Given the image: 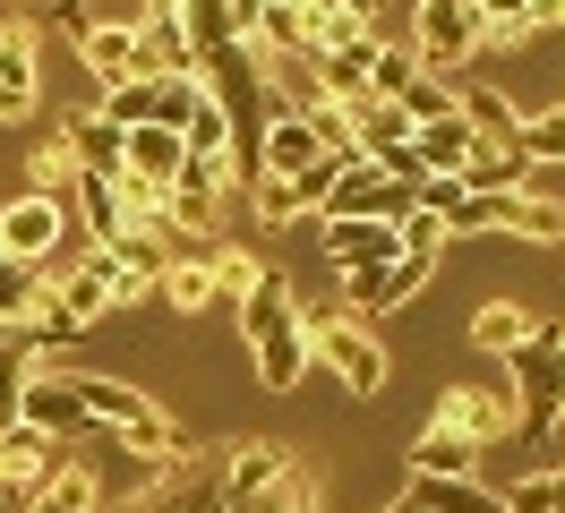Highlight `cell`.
Listing matches in <instances>:
<instances>
[{
	"label": "cell",
	"mask_w": 565,
	"mask_h": 513,
	"mask_svg": "<svg viewBox=\"0 0 565 513\" xmlns=\"http://www.w3.org/2000/svg\"><path fill=\"white\" fill-rule=\"evenodd\" d=\"M300 43H309V61H369L386 43V26L369 9H352V0H309L300 9Z\"/></svg>",
	"instance_id": "cell-6"
},
{
	"label": "cell",
	"mask_w": 565,
	"mask_h": 513,
	"mask_svg": "<svg viewBox=\"0 0 565 513\" xmlns=\"http://www.w3.org/2000/svg\"><path fill=\"white\" fill-rule=\"evenodd\" d=\"M43 95V61H35V26L0 18V120H26Z\"/></svg>",
	"instance_id": "cell-13"
},
{
	"label": "cell",
	"mask_w": 565,
	"mask_h": 513,
	"mask_svg": "<svg viewBox=\"0 0 565 513\" xmlns=\"http://www.w3.org/2000/svg\"><path fill=\"white\" fill-rule=\"evenodd\" d=\"M455 111H462V129L480 137V146H497V154H523V111L497 95V86H455Z\"/></svg>",
	"instance_id": "cell-15"
},
{
	"label": "cell",
	"mask_w": 565,
	"mask_h": 513,
	"mask_svg": "<svg viewBox=\"0 0 565 513\" xmlns=\"http://www.w3.org/2000/svg\"><path fill=\"white\" fill-rule=\"evenodd\" d=\"M61 137H70V163L86 171V180H120V146H129V137L111 129L95 103H86V111H77V120H70Z\"/></svg>",
	"instance_id": "cell-19"
},
{
	"label": "cell",
	"mask_w": 565,
	"mask_h": 513,
	"mask_svg": "<svg viewBox=\"0 0 565 513\" xmlns=\"http://www.w3.org/2000/svg\"><path fill=\"white\" fill-rule=\"evenodd\" d=\"M26 513H104V479L86 471V462H52L43 488L26 496Z\"/></svg>",
	"instance_id": "cell-21"
},
{
	"label": "cell",
	"mask_w": 565,
	"mask_h": 513,
	"mask_svg": "<svg viewBox=\"0 0 565 513\" xmlns=\"http://www.w3.org/2000/svg\"><path fill=\"white\" fill-rule=\"evenodd\" d=\"M86 266L104 274V300L111 308H129V300H146V291L163 282V239H154V232H129L120 248H95Z\"/></svg>",
	"instance_id": "cell-10"
},
{
	"label": "cell",
	"mask_w": 565,
	"mask_h": 513,
	"mask_svg": "<svg viewBox=\"0 0 565 513\" xmlns=\"http://www.w3.org/2000/svg\"><path fill=\"white\" fill-rule=\"evenodd\" d=\"M206 274H214V300H232V308H241V300H248V291H257V282H266V274H275V266H266V257H248V248H232V239H223Z\"/></svg>",
	"instance_id": "cell-28"
},
{
	"label": "cell",
	"mask_w": 565,
	"mask_h": 513,
	"mask_svg": "<svg viewBox=\"0 0 565 513\" xmlns=\"http://www.w3.org/2000/svg\"><path fill=\"white\" fill-rule=\"evenodd\" d=\"M412 77H420V61H412L403 43H377V61H369V95H377V103H403Z\"/></svg>",
	"instance_id": "cell-32"
},
{
	"label": "cell",
	"mask_w": 565,
	"mask_h": 513,
	"mask_svg": "<svg viewBox=\"0 0 565 513\" xmlns=\"http://www.w3.org/2000/svg\"><path fill=\"white\" fill-rule=\"evenodd\" d=\"M480 34H489V52H523L531 34H540V18H531V9H505V0H480Z\"/></svg>",
	"instance_id": "cell-31"
},
{
	"label": "cell",
	"mask_w": 565,
	"mask_h": 513,
	"mask_svg": "<svg viewBox=\"0 0 565 513\" xmlns=\"http://www.w3.org/2000/svg\"><path fill=\"white\" fill-rule=\"evenodd\" d=\"M43 291H52V274H35V266H9V257H0V325H26V334H35V308H43Z\"/></svg>",
	"instance_id": "cell-27"
},
{
	"label": "cell",
	"mask_w": 565,
	"mask_h": 513,
	"mask_svg": "<svg viewBox=\"0 0 565 513\" xmlns=\"http://www.w3.org/2000/svg\"><path fill=\"white\" fill-rule=\"evenodd\" d=\"M394 505L403 513H505V496H497L489 479H412Z\"/></svg>",
	"instance_id": "cell-17"
},
{
	"label": "cell",
	"mask_w": 565,
	"mask_h": 513,
	"mask_svg": "<svg viewBox=\"0 0 565 513\" xmlns=\"http://www.w3.org/2000/svg\"><path fill=\"white\" fill-rule=\"evenodd\" d=\"M61 232H70V214L52 197H9L0 205V257L9 266H52V248H61Z\"/></svg>",
	"instance_id": "cell-9"
},
{
	"label": "cell",
	"mask_w": 565,
	"mask_h": 513,
	"mask_svg": "<svg viewBox=\"0 0 565 513\" xmlns=\"http://www.w3.org/2000/svg\"><path fill=\"white\" fill-rule=\"evenodd\" d=\"M428 428H446L462 445H497V437H514V394L505 385H446Z\"/></svg>",
	"instance_id": "cell-8"
},
{
	"label": "cell",
	"mask_w": 565,
	"mask_h": 513,
	"mask_svg": "<svg viewBox=\"0 0 565 513\" xmlns=\"http://www.w3.org/2000/svg\"><path fill=\"white\" fill-rule=\"evenodd\" d=\"M455 86L462 77H412V86H403V103H394V111H403V120H412V129H428V120H446V111H455Z\"/></svg>",
	"instance_id": "cell-30"
},
{
	"label": "cell",
	"mask_w": 565,
	"mask_h": 513,
	"mask_svg": "<svg viewBox=\"0 0 565 513\" xmlns=\"http://www.w3.org/2000/svg\"><path fill=\"white\" fill-rule=\"evenodd\" d=\"M505 513H565V462L540 471V479H523V488L505 496Z\"/></svg>",
	"instance_id": "cell-36"
},
{
	"label": "cell",
	"mask_w": 565,
	"mask_h": 513,
	"mask_svg": "<svg viewBox=\"0 0 565 513\" xmlns=\"http://www.w3.org/2000/svg\"><path fill=\"white\" fill-rule=\"evenodd\" d=\"M241 342H248V376H257L266 394H291V385L309 376V308L291 300L282 274H266L241 300Z\"/></svg>",
	"instance_id": "cell-1"
},
{
	"label": "cell",
	"mask_w": 565,
	"mask_h": 513,
	"mask_svg": "<svg viewBox=\"0 0 565 513\" xmlns=\"http://www.w3.org/2000/svg\"><path fill=\"white\" fill-rule=\"evenodd\" d=\"M505 368H514V445L523 453H548L565 419V342L557 325H531L514 351H505Z\"/></svg>",
	"instance_id": "cell-2"
},
{
	"label": "cell",
	"mask_w": 565,
	"mask_h": 513,
	"mask_svg": "<svg viewBox=\"0 0 565 513\" xmlns=\"http://www.w3.org/2000/svg\"><path fill=\"white\" fill-rule=\"evenodd\" d=\"M412 479H480V445L446 437V428H420L412 437Z\"/></svg>",
	"instance_id": "cell-24"
},
{
	"label": "cell",
	"mask_w": 565,
	"mask_h": 513,
	"mask_svg": "<svg viewBox=\"0 0 565 513\" xmlns=\"http://www.w3.org/2000/svg\"><path fill=\"white\" fill-rule=\"evenodd\" d=\"M412 163H420V180H455V171L471 163V129H462V111L412 129Z\"/></svg>",
	"instance_id": "cell-22"
},
{
	"label": "cell",
	"mask_w": 565,
	"mask_h": 513,
	"mask_svg": "<svg viewBox=\"0 0 565 513\" xmlns=\"http://www.w3.org/2000/svg\"><path fill=\"white\" fill-rule=\"evenodd\" d=\"M394 232H403V257H420V266H437V248H446V232H437V214H420V205H412V214H403Z\"/></svg>",
	"instance_id": "cell-37"
},
{
	"label": "cell",
	"mask_w": 565,
	"mask_h": 513,
	"mask_svg": "<svg viewBox=\"0 0 565 513\" xmlns=\"http://www.w3.org/2000/svg\"><path fill=\"white\" fill-rule=\"evenodd\" d=\"M318 232H326L334 274H352V266H394V257H403V232H394V223H318Z\"/></svg>",
	"instance_id": "cell-16"
},
{
	"label": "cell",
	"mask_w": 565,
	"mask_h": 513,
	"mask_svg": "<svg viewBox=\"0 0 565 513\" xmlns=\"http://www.w3.org/2000/svg\"><path fill=\"white\" fill-rule=\"evenodd\" d=\"M318 154H343V146H326V137H318V120L266 111V137H257V180H300V171L318 163Z\"/></svg>",
	"instance_id": "cell-12"
},
{
	"label": "cell",
	"mask_w": 565,
	"mask_h": 513,
	"mask_svg": "<svg viewBox=\"0 0 565 513\" xmlns=\"http://www.w3.org/2000/svg\"><path fill=\"white\" fill-rule=\"evenodd\" d=\"M523 163H565V103L540 111V120H523Z\"/></svg>",
	"instance_id": "cell-35"
},
{
	"label": "cell",
	"mask_w": 565,
	"mask_h": 513,
	"mask_svg": "<svg viewBox=\"0 0 565 513\" xmlns=\"http://www.w3.org/2000/svg\"><path fill=\"white\" fill-rule=\"evenodd\" d=\"M257 223H266V232H291V223H300V205H291L282 180H257Z\"/></svg>",
	"instance_id": "cell-39"
},
{
	"label": "cell",
	"mask_w": 565,
	"mask_h": 513,
	"mask_svg": "<svg viewBox=\"0 0 565 513\" xmlns=\"http://www.w3.org/2000/svg\"><path fill=\"white\" fill-rule=\"evenodd\" d=\"M497 232L514 239H565V205L548 189H497Z\"/></svg>",
	"instance_id": "cell-20"
},
{
	"label": "cell",
	"mask_w": 565,
	"mask_h": 513,
	"mask_svg": "<svg viewBox=\"0 0 565 513\" xmlns=\"http://www.w3.org/2000/svg\"><path fill=\"white\" fill-rule=\"evenodd\" d=\"M437 266H420V257H394V266H352L343 274V317H386V308L420 300V282Z\"/></svg>",
	"instance_id": "cell-11"
},
{
	"label": "cell",
	"mask_w": 565,
	"mask_h": 513,
	"mask_svg": "<svg viewBox=\"0 0 565 513\" xmlns=\"http://www.w3.org/2000/svg\"><path fill=\"white\" fill-rule=\"evenodd\" d=\"M343 171H352V154H318V163L300 171V180H282V189H291V205H300V214H309V205L326 214V197H334V180H343Z\"/></svg>",
	"instance_id": "cell-33"
},
{
	"label": "cell",
	"mask_w": 565,
	"mask_h": 513,
	"mask_svg": "<svg viewBox=\"0 0 565 513\" xmlns=\"http://www.w3.org/2000/svg\"><path fill=\"white\" fill-rule=\"evenodd\" d=\"M531 325H540L531 308H514V300H489V308H480V317H471V342H480V351H497V360H505V351H514V342H523Z\"/></svg>",
	"instance_id": "cell-29"
},
{
	"label": "cell",
	"mask_w": 565,
	"mask_h": 513,
	"mask_svg": "<svg viewBox=\"0 0 565 513\" xmlns=\"http://www.w3.org/2000/svg\"><path fill=\"white\" fill-rule=\"evenodd\" d=\"M120 180H138V189H154V197H172L180 137L172 129H129V146H120Z\"/></svg>",
	"instance_id": "cell-18"
},
{
	"label": "cell",
	"mask_w": 565,
	"mask_h": 513,
	"mask_svg": "<svg viewBox=\"0 0 565 513\" xmlns=\"http://www.w3.org/2000/svg\"><path fill=\"white\" fill-rule=\"evenodd\" d=\"M138 68L146 77H198V52H189V26H180L172 0L138 9Z\"/></svg>",
	"instance_id": "cell-14"
},
{
	"label": "cell",
	"mask_w": 565,
	"mask_h": 513,
	"mask_svg": "<svg viewBox=\"0 0 565 513\" xmlns=\"http://www.w3.org/2000/svg\"><path fill=\"white\" fill-rule=\"evenodd\" d=\"M77 189V163H70V137H35V146H26V197H70Z\"/></svg>",
	"instance_id": "cell-25"
},
{
	"label": "cell",
	"mask_w": 565,
	"mask_h": 513,
	"mask_svg": "<svg viewBox=\"0 0 565 513\" xmlns=\"http://www.w3.org/2000/svg\"><path fill=\"white\" fill-rule=\"evenodd\" d=\"M154 291H163L180 317H198V308L214 300V274H206V266H163V282H154Z\"/></svg>",
	"instance_id": "cell-34"
},
{
	"label": "cell",
	"mask_w": 565,
	"mask_h": 513,
	"mask_svg": "<svg viewBox=\"0 0 565 513\" xmlns=\"http://www.w3.org/2000/svg\"><path fill=\"white\" fill-rule=\"evenodd\" d=\"M26 376H35L26 351H0V428H18V394H26Z\"/></svg>",
	"instance_id": "cell-38"
},
{
	"label": "cell",
	"mask_w": 565,
	"mask_h": 513,
	"mask_svg": "<svg viewBox=\"0 0 565 513\" xmlns=\"http://www.w3.org/2000/svg\"><path fill=\"white\" fill-rule=\"evenodd\" d=\"M428 77H455L489 52V34H480V0H428L420 18H412V43H403Z\"/></svg>",
	"instance_id": "cell-4"
},
{
	"label": "cell",
	"mask_w": 565,
	"mask_h": 513,
	"mask_svg": "<svg viewBox=\"0 0 565 513\" xmlns=\"http://www.w3.org/2000/svg\"><path fill=\"white\" fill-rule=\"evenodd\" d=\"M412 205H420V189H412V180H386V171L352 163L343 180H334V197H326L318 223H403Z\"/></svg>",
	"instance_id": "cell-7"
},
{
	"label": "cell",
	"mask_w": 565,
	"mask_h": 513,
	"mask_svg": "<svg viewBox=\"0 0 565 513\" xmlns=\"http://www.w3.org/2000/svg\"><path fill=\"white\" fill-rule=\"evenodd\" d=\"M531 18H540V26H565V0H540V9H531Z\"/></svg>",
	"instance_id": "cell-40"
},
{
	"label": "cell",
	"mask_w": 565,
	"mask_h": 513,
	"mask_svg": "<svg viewBox=\"0 0 565 513\" xmlns=\"http://www.w3.org/2000/svg\"><path fill=\"white\" fill-rule=\"evenodd\" d=\"M77 214H86V232H95V248H120V239L138 232V223H129V214H120V197H111V180H86V171H77Z\"/></svg>",
	"instance_id": "cell-26"
},
{
	"label": "cell",
	"mask_w": 565,
	"mask_h": 513,
	"mask_svg": "<svg viewBox=\"0 0 565 513\" xmlns=\"http://www.w3.org/2000/svg\"><path fill=\"white\" fill-rule=\"evenodd\" d=\"M18 419H26V428H43L52 445L86 428V419H77V403H70V385H61V376H43V368L26 376V394H18Z\"/></svg>",
	"instance_id": "cell-23"
},
{
	"label": "cell",
	"mask_w": 565,
	"mask_h": 513,
	"mask_svg": "<svg viewBox=\"0 0 565 513\" xmlns=\"http://www.w3.org/2000/svg\"><path fill=\"white\" fill-rule=\"evenodd\" d=\"M61 34H77V61L95 68V86H138L146 68H138V26H111V18H95V9H61L52 18Z\"/></svg>",
	"instance_id": "cell-5"
},
{
	"label": "cell",
	"mask_w": 565,
	"mask_h": 513,
	"mask_svg": "<svg viewBox=\"0 0 565 513\" xmlns=\"http://www.w3.org/2000/svg\"><path fill=\"white\" fill-rule=\"evenodd\" d=\"M309 360H318L352 403L386 394V376H394V360H386V342H377L369 317H309Z\"/></svg>",
	"instance_id": "cell-3"
}]
</instances>
